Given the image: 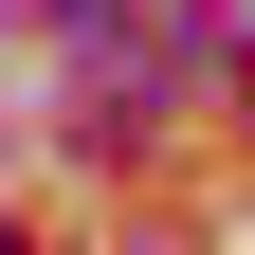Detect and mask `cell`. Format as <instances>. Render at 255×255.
I'll list each match as a JSON object with an SVG mask.
<instances>
[{
    "label": "cell",
    "instance_id": "1",
    "mask_svg": "<svg viewBox=\"0 0 255 255\" xmlns=\"http://www.w3.org/2000/svg\"><path fill=\"white\" fill-rule=\"evenodd\" d=\"M0 255H18V219H0Z\"/></svg>",
    "mask_w": 255,
    "mask_h": 255
},
{
    "label": "cell",
    "instance_id": "2",
    "mask_svg": "<svg viewBox=\"0 0 255 255\" xmlns=\"http://www.w3.org/2000/svg\"><path fill=\"white\" fill-rule=\"evenodd\" d=\"M237 110H255V73H237Z\"/></svg>",
    "mask_w": 255,
    "mask_h": 255
}]
</instances>
